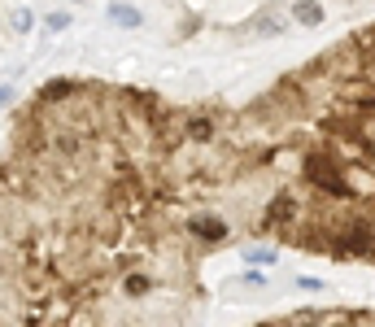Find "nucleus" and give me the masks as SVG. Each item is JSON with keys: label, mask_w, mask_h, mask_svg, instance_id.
<instances>
[{"label": "nucleus", "mask_w": 375, "mask_h": 327, "mask_svg": "<svg viewBox=\"0 0 375 327\" xmlns=\"http://www.w3.org/2000/svg\"><path fill=\"white\" fill-rule=\"evenodd\" d=\"M244 257H249V262H257V266H262V262H266V266H271V262H275V257H280V253H275V249H249V253H244Z\"/></svg>", "instance_id": "nucleus-7"}, {"label": "nucleus", "mask_w": 375, "mask_h": 327, "mask_svg": "<svg viewBox=\"0 0 375 327\" xmlns=\"http://www.w3.org/2000/svg\"><path fill=\"white\" fill-rule=\"evenodd\" d=\"M70 5H83V0H70Z\"/></svg>", "instance_id": "nucleus-9"}, {"label": "nucleus", "mask_w": 375, "mask_h": 327, "mask_svg": "<svg viewBox=\"0 0 375 327\" xmlns=\"http://www.w3.org/2000/svg\"><path fill=\"white\" fill-rule=\"evenodd\" d=\"M253 26L262 31V35H284V26H288V18H284L280 9H262V13H257V18H253Z\"/></svg>", "instance_id": "nucleus-4"}, {"label": "nucleus", "mask_w": 375, "mask_h": 327, "mask_svg": "<svg viewBox=\"0 0 375 327\" xmlns=\"http://www.w3.org/2000/svg\"><path fill=\"white\" fill-rule=\"evenodd\" d=\"M5 105H13V88H9V83L0 88V109H5Z\"/></svg>", "instance_id": "nucleus-8"}, {"label": "nucleus", "mask_w": 375, "mask_h": 327, "mask_svg": "<svg viewBox=\"0 0 375 327\" xmlns=\"http://www.w3.org/2000/svg\"><path fill=\"white\" fill-rule=\"evenodd\" d=\"M262 327H375V314L371 310H297L292 319Z\"/></svg>", "instance_id": "nucleus-1"}, {"label": "nucleus", "mask_w": 375, "mask_h": 327, "mask_svg": "<svg viewBox=\"0 0 375 327\" xmlns=\"http://www.w3.org/2000/svg\"><path fill=\"white\" fill-rule=\"evenodd\" d=\"M9 26L18 31V35H31V26H35V13H31V9H13V13H9Z\"/></svg>", "instance_id": "nucleus-5"}, {"label": "nucleus", "mask_w": 375, "mask_h": 327, "mask_svg": "<svg viewBox=\"0 0 375 327\" xmlns=\"http://www.w3.org/2000/svg\"><path fill=\"white\" fill-rule=\"evenodd\" d=\"M292 22H301V26H323V5H319V0H297V5H292Z\"/></svg>", "instance_id": "nucleus-3"}, {"label": "nucleus", "mask_w": 375, "mask_h": 327, "mask_svg": "<svg viewBox=\"0 0 375 327\" xmlns=\"http://www.w3.org/2000/svg\"><path fill=\"white\" fill-rule=\"evenodd\" d=\"M109 22H113V26H131V31H136V26H144V13L131 5V0H113V5H109Z\"/></svg>", "instance_id": "nucleus-2"}, {"label": "nucleus", "mask_w": 375, "mask_h": 327, "mask_svg": "<svg viewBox=\"0 0 375 327\" xmlns=\"http://www.w3.org/2000/svg\"><path fill=\"white\" fill-rule=\"evenodd\" d=\"M44 26L53 31V35H57V31H70V13H66V9H53V13H44Z\"/></svg>", "instance_id": "nucleus-6"}]
</instances>
